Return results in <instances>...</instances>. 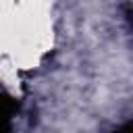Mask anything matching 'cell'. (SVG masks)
<instances>
[{
	"label": "cell",
	"mask_w": 133,
	"mask_h": 133,
	"mask_svg": "<svg viewBox=\"0 0 133 133\" xmlns=\"http://www.w3.org/2000/svg\"><path fill=\"white\" fill-rule=\"evenodd\" d=\"M112 133H131V121H127L123 127H118L116 131H112Z\"/></svg>",
	"instance_id": "2"
},
{
	"label": "cell",
	"mask_w": 133,
	"mask_h": 133,
	"mask_svg": "<svg viewBox=\"0 0 133 133\" xmlns=\"http://www.w3.org/2000/svg\"><path fill=\"white\" fill-rule=\"evenodd\" d=\"M17 110V104L10 96L0 91V133H10L12 131V114Z\"/></svg>",
	"instance_id": "1"
}]
</instances>
